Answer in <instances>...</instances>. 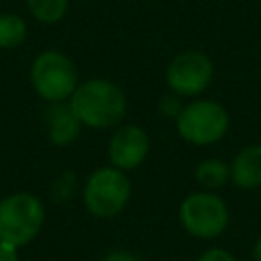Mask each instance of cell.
<instances>
[{
	"label": "cell",
	"mask_w": 261,
	"mask_h": 261,
	"mask_svg": "<svg viewBox=\"0 0 261 261\" xmlns=\"http://www.w3.org/2000/svg\"><path fill=\"white\" fill-rule=\"evenodd\" d=\"M69 108L82 124L108 128L122 120L126 112V98L120 88L108 80H88L69 96Z\"/></svg>",
	"instance_id": "obj_1"
},
{
	"label": "cell",
	"mask_w": 261,
	"mask_h": 261,
	"mask_svg": "<svg viewBox=\"0 0 261 261\" xmlns=\"http://www.w3.org/2000/svg\"><path fill=\"white\" fill-rule=\"evenodd\" d=\"M43 222L45 208L37 196L16 192L0 200V243L20 249L39 234Z\"/></svg>",
	"instance_id": "obj_2"
},
{
	"label": "cell",
	"mask_w": 261,
	"mask_h": 261,
	"mask_svg": "<svg viewBox=\"0 0 261 261\" xmlns=\"http://www.w3.org/2000/svg\"><path fill=\"white\" fill-rule=\"evenodd\" d=\"M130 200V181L122 169L100 167L84 186V206L96 218H112Z\"/></svg>",
	"instance_id": "obj_3"
},
{
	"label": "cell",
	"mask_w": 261,
	"mask_h": 261,
	"mask_svg": "<svg viewBox=\"0 0 261 261\" xmlns=\"http://www.w3.org/2000/svg\"><path fill=\"white\" fill-rule=\"evenodd\" d=\"M177 133L192 145H212L228 130V112L214 100H196L175 116Z\"/></svg>",
	"instance_id": "obj_4"
},
{
	"label": "cell",
	"mask_w": 261,
	"mask_h": 261,
	"mask_svg": "<svg viewBox=\"0 0 261 261\" xmlns=\"http://www.w3.org/2000/svg\"><path fill=\"white\" fill-rule=\"evenodd\" d=\"M31 82L43 100L63 102L77 88V69L67 55L59 51H43L33 61Z\"/></svg>",
	"instance_id": "obj_5"
},
{
	"label": "cell",
	"mask_w": 261,
	"mask_h": 261,
	"mask_svg": "<svg viewBox=\"0 0 261 261\" xmlns=\"http://www.w3.org/2000/svg\"><path fill=\"white\" fill-rule=\"evenodd\" d=\"M179 222L196 239H214L228 226V208L212 192H194L179 204Z\"/></svg>",
	"instance_id": "obj_6"
},
{
	"label": "cell",
	"mask_w": 261,
	"mask_h": 261,
	"mask_svg": "<svg viewBox=\"0 0 261 261\" xmlns=\"http://www.w3.org/2000/svg\"><path fill=\"white\" fill-rule=\"evenodd\" d=\"M214 75V65L202 51H186L173 57L167 65L165 80L167 86L177 96H198L202 94Z\"/></svg>",
	"instance_id": "obj_7"
},
{
	"label": "cell",
	"mask_w": 261,
	"mask_h": 261,
	"mask_svg": "<svg viewBox=\"0 0 261 261\" xmlns=\"http://www.w3.org/2000/svg\"><path fill=\"white\" fill-rule=\"evenodd\" d=\"M149 153V137L137 124L120 126L108 145V157L116 169H135L139 167Z\"/></svg>",
	"instance_id": "obj_8"
},
{
	"label": "cell",
	"mask_w": 261,
	"mask_h": 261,
	"mask_svg": "<svg viewBox=\"0 0 261 261\" xmlns=\"http://www.w3.org/2000/svg\"><path fill=\"white\" fill-rule=\"evenodd\" d=\"M230 181L243 190L261 186V145L243 147L234 155L230 163Z\"/></svg>",
	"instance_id": "obj_9"
},
{
	"label": "cell",
	"mask_w": 261,
	"mask_h": 261,
	"mask_svg": "<svg viewBox=\"0 0 261 261\" xmlns=\"http://www.w3.org/2000/svg\"><path fill=\"white\" fill-rule=\"evenodd\" d=\"M55 106H51L47 110V118H49V139L53 145H69L77 133H80V120L75 118V114L71 112L69 106H63L59 102H53Z\"/></svg>",
	"instance_id": "obj_10"
},
{
	"label": "cell",
	"mask_w": 261,
	"mask_h": 261,
	"mask_svg": "<svg viewBox=\"0 0 261 261\" xmlns=\"http://www.w3.org/2000/svg\"><path fill=\"white\" fill-rule=\"evenodd\" d=\"M196 179L206 190L222 188L230 179V165H226L222 159H204L196 167Z\"/></svg>",
	"instance_id": "obj_11"
},
{
	"label": "cell",
	"mask_w": 261,
	"mask_h": 261,
	"mask_svg": "<svg viewBox=\"0 0 261 261\" xmlns=\"http://www.w3.org/2000/svg\"><path fill=\"white\" fill-rule=\"evenodd\" d=\"M27 37V24L16 14H0V49H12Z\"/></svg>",
	"instance_id": "obj_12"
},
{
	"label": "cell",
	"mask_w": 261,
	"mask_h": 261,
	"mask_svg": "<svg viewBox=\"0 0 261 261\" xmlns=\"http://www.w3.org/2000/svg\"><path fill=\"white\" fill-rule=\"evenodd\" d=\"M29 10L41 22H57L65 16L67 0H27Z\"/></svg>",
	"instance_id": "obj_13"
},
{
	"label": "cell",
	"mask_w": 261,
	"mask_h": 261,
	"mask_svg": "<svg viewBox=\"0 0 261 261\" xmlns=\"http://www.w3.org/2000/svg\"><path fill=\"white\" fill-rule=\"evenodd\" d=\"M196 261H237L226 249H220V247H212L208 251H204Z\"/></svg>",
	"instance_id": "obj_14"
},
{
	"label": "cell",
	"mask_w": 261,
	"mask_h": 261,
	"mask_svg": "<svg viewBox=\"0 0 261 261\" xmlns=\"http://www.w3.org/2000/svg\"><path fill=\"white\" fill-rule=\"evenodd\" d=\"M102 261H141L135 253L130 251H122V249H116V251H110L102 257Z\"/></svg>",
	"instance_id": "obj_15"
},
{
	"label": "cell",
	"mask_w": 261,
	"mask_h": 261,
	"mask_svg": "<svg viewBox=\"0 0 261 261\" xmlns=\"http://www.w3.org/2000/svg\"><path fill=\"white\" fill-rule=\"evenodd\" d=\"M0 261H20L18 259V249L10 247L6 243H0Z\"/></svg>",
	"instance_id": "obj_16"
},
{
	"label": "cell",
	"mask_w": 261,
	"mask_h": 261,
	"mask_svg": "<svg viewBox=\"0 0 261 261\" xmlns=\"http://www.w3.org/2000/svg\"><path fill=\"white\" fill-rule=\"evenodd\" d=\"M253 255H255V259H257V261H261V237H259V239H257V243H255Z\"/></svg>",
	"instance_id": "obj_17"
}]
</instances>
